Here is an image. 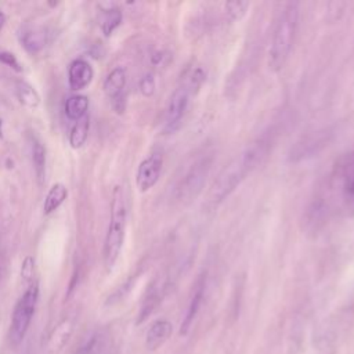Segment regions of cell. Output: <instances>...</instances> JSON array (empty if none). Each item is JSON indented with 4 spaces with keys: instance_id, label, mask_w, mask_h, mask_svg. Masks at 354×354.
I'll return each mask as SVG.
<instances>
[{
    "instance_id": "cell-1",
    "label": "cell",
    "mask_w": 354,
    "mask_h": 354,
    "mask_svg": "<svg viewBox=\"0 0 354 354\" xmlns=\"http://www.w3.org/2000/svg\"><path fill=\"white\" fill-rule=\"evenodd\" d=\"M270 149V140L267 137H259L242 149L227 166L221 169L207 192V203L217 206L227 196H230L238 185L250 174L267 156Z\"/></svg>"
},
{
    "instance_id": "cell-2",
    "label": "cell",
    "mask_w": 354,
    "mask_h": 354,
    "mask_svg": "<svg viewBox=\"0 0 354 354\" xmlns=\"http://www.w3.org/2000/svg\"><path fill=\"white\" fill-rule=\"evenodd\" d=\"M299 26V4L297 3H288L282 8L277 25L274 28L272 40L268 48V58L267 64L268 68L274 72H278L283 68Z\"/></svg>"
},
{
    "instance_id": "cell-3",
    "label": "cell",
    "mask_w": 354,
    "mask_h": 354,
    "mask_svg": "<svg viewBox=\"0 0 354 354\" xmlns=\"http://www.w3.org/2000/svg\"><path fill=\"white\" fill-rule=\"evenodd\" d=\"M326 195L346 216H354V151L343 155L329 176Z\"/></svg>"
},
{
    "instance_id": "cell-4",
    "label": "cell",
    "mask_w": 354,
    "mask_h": 354,
    "mask_svg": "<svg viewBox=\"0 0 354 354\" xmlns=\"http://www.w3.org/2000/svg\"><path fill=\"white\" fill-rule=\"evenodd\" d=\"M212 153H202L191 159L181 170L174 185V199L180 203H188L195 199L203 189L206 178L213 165Z\"/></svg>"
},
{
    "instance_id": "cell-5",
    "label": "cell",
    "mask_w": 354,
    "mask_h": 354,
    "mask_svg": "<svg viewBox=\"0 0 354 354\" xmlns=\"http://www.w3.org/2000/svg\"><path fill=\"white\" fill-rule=\"evenodd\" d=\"M126 218H127V207L124 201V194L120 185L113 188L112 194V203H111V220L108 232L105 236L104 243V261L106 268H112L116 263L123 241H124V231H126Z\"/></svg>"
},
{
    "instance_id": "cell-6",
    "label": "cell",
    "mask_w": 354,
    "mask_h": 354,
    "mask_svg": "<svg viewBox=\"0 0 354 354\" xmlns=\"http://www.w3.org/2000/svg\"><path fill=\"white\" fill-rule=\"evenodd\" d=\"M37 299H39V285L36 282L35 283L32 282L29 288L25 290V293L19 297L12 311L10 339L14 344H18L24 340L29 329L32 317L35 314Z\"/></svg>"
},
{
    "instance_id": "cell-7",
    "label": "cell",
    "mask_w": 354,
    "mask_h": 354,
    "mask_svg": "<svg viewBox=\"0 0 354 354\" xmlns=\"http://www.w3.org/2000/svg\"><path fill=\"white\" fill-rule=\"evenodd\" d=\"M191 94H192V90L184 83H181L171 93L167 106H166V113H165V131L166 133H173L180 127L183 118L187 112Z\"/></svg>"
},
{
    "instance_id": "cell-8",
    "label": "cell",
    "mask_w": 354,
    "mask_h": 354,
    "mask_svg": "<svg viewBox=\"0 0 354 354\" xmlns=\"http://www.w3.org/2000/svg\"><path fill=\"white\" fill-rule=\"evenodd\" d=\"M162 166H163V158L159 152H153L149 156H147L144 160H141L136 174V183L141 192L149 191L158 183L160 177Z\"/></svg>"
},
{
    "instance_id": "cell-9",
    "label": "cell",
    "mask_w": 354,
    "mask_h": 354,
    "mask_svg": "<svg viewBox=\"0 0 354 354\" xmlns=\"http://www.w3.org/2000/svg\"><path fill=\"white\" fill-rule=\"evenodd\" d=\"M124 86L126 71L122 66L113 68L104 80V91L112 100L118 112H123L124 109Z\"/></svg>"
},
{
    "instance_id": "cell-10",
    "label": "cell",
    "mask_w": 354,
    "mask_h": 354,
    "mask_svg": "<svg viewBox=\"0 0 354 354\" xmlns=\"http://www.w3.org/2000/svg\"><path fill=\"white\" fill-rule=\"evenodd\" d=\"M329 136H330V133L328 130H324V131H317V133L303 138L301 141H299L295 145V148H292L290 160H300V159L314 156L324 147L328 145Z\"/></svg>"
},
{
    "instance_id": "cell-11",
    "label": "cell",
    "mask_w": 354,
    "mask_h": 354,
    "mask_svg": "<svg viewBox=\"0 0 354 354\" xmlns=\"http://www.w3.org/2000/svg\"><path fill=\"white\" fill-rule=\"evenodd\" d=\"M330 202L326 194H321L313 199L310 206L306 212V227L310 231H318L325 221L328 220V216L330 213Z\"/></svg>"
},
{
    "instance_id": "cell-12",
    "label": "cell",
    "mask_w": 354,
    "mask_h": 354,
    "mask_svg": "<svg viewBox=\"0 0 354 354\" xmlns=\"http://www.w3.org/2000/svg\"><path fill=\"white\" fill-rule=\"evenodd\" d=\"M94 71L84 59H75L68 69V82L72 90H82L93 80Z\"/></svg>"
},
{
    "instance_id": "cell-13",
    "label": "cell",
    "mask_w": 354,
    "mask_h": 354,
    "mask_svg": "<svg viewBox=\"0 0 354 354\" xmlns=\"http://www.w3.org/2000/svg\"><path fill=\"white\" fill-rule=\"evenodd\" d=\"M205 286H206V275L202 274V275H199V278L196 279L195 286H194V289H192V295H191V299H189V303H188V308H187L184 321H183V324H181V329H180L181 333H187V330L189 329L192 321L195 319V317H196V314H198V311H199V308H201L202 300H203Z\"/></svg>"
},
{
    "instance_id": "cell-14",
    "label": "cell",
    "mask_w": 354,
    "mask_h": 354,
    "mask_svg": "<svg viewBox=\"0 0 354 354\" xmlns=\"http://www.w3.org/2000/svg\"><path fill=\"white\" fill-rule=\"evenodd\" d=\"M170 335H171V324L169 321L166 319L155 321L147 332V337H145L147 348L156 350L169 339Z\"/></svg>"
},
{
    "instance_id": "cell-15",
    "label": "cell",
    "mask_w": 354,
    "mask_h": 354,
    "mask_svg": "<svg viewBox=\"0 0 354 354\" xmlns=\"http://www.w3.org/2000/svg\"><path fill=\"white\" fill-rule=\"evenodd\" d=\"M21 43L30 54L39 53L47 43V33L43 28H29L21 33Z\"/></svg>"
},
{
    "instance_id": "cell-16",
    "label": "cell",
    "mask_w": 354,
    "mask_h": 354,
    "mask_svg": "<svg viewBox=\"0 0 354 354\" xmlns=\"http://www.w3.org/2000/svg\"><path fill=\"white\" fill-rule=\"evenodd\" d=\"M68 196V189L64 184L61 183H57L54 184L50 191L47 192V196L44 199V205H43V213L44 214H50L53 213L54 210H57L62 203L66 199Z\"/></svg>"
},
{
    "instance_id": "cell-17",
    "label": "cell",
    "mask_w": 354,
    "mask_h": 354,
    "mask_svg": "<svg viewBox=\"0 0 354 354\" xmlns=\"http://www.w3.org/2000/svg\"><path fill=\"white\" fill-rule=\"evenodd\" d=\"M87 109H88V98L82 94L71 95L65 102V115L71 120L82 119L83 116H86Z\"/></svg>"
},
{
    "instance_id": "cell-18",
    "label": "cell",
    "mask_w": 354,
    "mask_h": 354,
    "mask_svg": "<svg viewBox=\"0 0 354 354\" xmlns=\"http://www.w3.org/2000/svg\"><path fill=\"white\" fill-rule=\"evenodd\" d=\"M88 127H90V119L88 116H83L82 119L76 120V123L73 124V127L71 129L69 133V145L73 149L82 148L88 137Z\"/></svg>"
},
{
    "instance_id": "cell-19",
    "label": "cell",
    "mask_w": 354,
    "mask_h": 354,
    "mask_svg": "<svg viewBox=\"0 0 354 354\" xmlns=\"http://www.w3.org/2000/svg\"><path fill=\"white\" fill-rule=\"evenodd\" d=\"M32 160L37 183L41 185L46 176V148L37 138H33L32 142Z\"/></svg>"
},
{
    "instance_id": "cell-20",
    "label": "cell",
    "mask_w": 354,
    "mask_h": 354,
    "mask_svg": "<svg viewBox=\"0 0 354 354\" xmlns=\"http://www.w3.org/2000/svg\"><path fill=\"white\" fill-rule=\"evenodd\" d=\"M17 97L19 102L28 108H36L40 104V95L33 86L26 82L17 83Z\"/></svg>"
},
{
    "instance_id": "cell-21",
    "label": "cell",
    "mask_w": 354,
    "mask_h": 354,
    "mask_svg": "<svg viewBox=\"0 0 354 354\" xmlns=\"http://www.w3.org/2000/svg\"><path fill=\"white\" fill-rule=\"evenodd\" d=\"M122 22V11L116 7H111L108 10H104L102 21H101V29L105 36H109L113 33V30L120 25Z\"/></svg>"
},
{
    "instance_id": "cell-22",
    "label": "cell",
    "mask_w": 354,
    "mask_h": 354,
    "mask_svg": "<svg viewBox=\"0 0 354 354\" xmlns=\"http://www.w3.org/2000/svg\"><path fill=\"white\" fill-rule=\"evenodd\" d=\"M159 289L158 288H152L147 297L144 299V303H142V307H141V311H140V317H138V322H142L153 310L155 307L158 306L159 300H160V295H159Z\"/></svg>"
},
{
    "instance_id": "cell-23",
    "label": "cell",
    "mask_w": 354,
    "mask_h": 354,
    "mask_svg": "<svg viewBox=\"0 0 354 354\" xmlns=\"http://www.w3.org/2000/svg\"><path fill=\"white\" fill-rule=\"evenodd\" d=\"M249 6L250 4L248 1H227L224 4V8L225 14L231 21H241L245 17Z\"/></svg>"
},
{
    "instance_id": "cell-24",
    "label": "cell",
    "mask_w": 354,
    "mask_h": 354,
    "mask_svg": "<svg viewBox=\"0 0 354 354\" xmlns=\"http://www.w3.org/2000/svg\"><path fill=\"white\" fill-rule=\"evenodd\" d=\"M35 272V259L32 256H26L21 264V278L24 283H32Z\"/></svg>"
},
{
    "instance_id": "cell-25",
    "label": "cell",
    "mask_w": 354,
    "mask_h": 354,
    "mask_svg": "<svg viewBox=\"0 0 354 354\" xmlns=\"http://www.w3.org/2000/svg\"><path fill=\"white\" fill-rule=\"evenodd\" d=\"M100 347H101V339L98 335H94L79 348L76 354H97Z\"/></svg>"
},
{
    "instance_id": "cell-26",
    "label": "cell",
    "mask_w": 354,
    "mask_h": 354,
    "mask_svg": "<svg viewBox=\"0 0 354 354\" xmlns=\"http://www.w3.org/2000/svg\"><path fill=\"white\" fill-rule=\"evenodd\" d=\"M140 91L145 95V97H149L153 94L155 91V79L151 73H147L141 77L140 80Z\"/></svg>"
},
{
    "instance_id": "cell-27",
    "label": "cell",
    "mask_w": 354,
    "mask_h": 354,
    "mask_svg": "<svg viewBox=\"0 0 354 354\" xmlns=\"http://www.w3.org/2000/svg\"><path fill=\"white\" fill-rule=\"evenodd\" d=\"M0 62L6 64L7 66L12 68L17 72H21V66H19V64H18V61H17V58H15V55L12 53L0 50Z\"/></svg>"
},
{
    "instance_id": "cell-28",
    "label": "cell",
    "mask_w": 354,
    "mask_h": 354,
    "mask_svg": "<svg viewBox=\"0 0 354 354\" xmlns=\"http://www.w3.org/2000/svg\"><path fill=\"white\" fill-rule=\"evenodd\" d=\"M4 22H6V17H4V14L0 11V30H1L3 25H4Z\"/></svg>"
}]
</instances>
